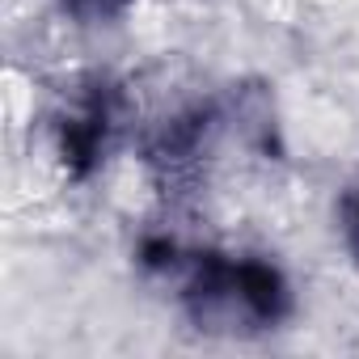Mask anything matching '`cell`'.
<instances>
[{"instance_id": "277c9868", "label": "cell", "mask_w": 359, "mask_h": 359, "mask_svg": "<svg viewBox=\"0 0 359 359\" xmlns=\"http://www.w3.org/2000/svg\"><path fill=\"white\" fill-rule=\"evenodd\" d=\"M338 237H342V250L359 262V177L338 199Z\"/></svg>"}, {"instance_id": "3957f363", "label": "cell", "mask_w": 359, "mask_h": 359, "mask_svg": "<svg viewBox=\"0 0 359 359\" xmlns=\"http://www.w3.org/2000/svg\"><path fill=\"white\" fill-rule=\"evenodd\" d=\"M60 5V13L68 18V22H76V26H114V22H123L131 9H135V0H55Z\"/></svg>"}, {"instance_id": "7a4b0ae2", "label": "cell", "mask_w": 359, "mask_h": 359, "mask_svg": "<svg viewBox=\"0 0 359 359\" xmlns=\"http://www.w3.org/2000/svg\"><path fill=\"white\" fill-rule=\"evenodd\" d=\"M127 93L110 76H81L51 110V152L72 182L89 177L114 156L127 131Z\"/></svg>"}, {"instance_id": "6da1fadb", "label": "cell", "mask_w": 359, "mask_h": 359, "mask_svg": "<svg viewBox=\"0 0 359 359\" xmlns=\"http://www.w3.org/2000/svg\"><path fill=\"white\" fill-rule=\"evenodd\" d=\"M148 262L165 271L177 287V309L187 321L216 338H258L283 330L296 313V287L271 254L254 250H182V245H148Z\"/></svg>"}]
</instances>
